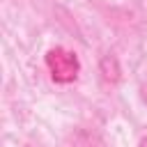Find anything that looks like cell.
<instances>
[{
  "label": "cell",
  "mask_w": 147,
  "mask_h": 147,
  "mask_svg": "<svg viewBox=\"0 0 147 147\" xmlns=\"http://www.w3.org/2000/svg\"><path fill=\"white\" fill-rule=\"evenodd\" d=\"M44 60H46V67H48L51 78L55 83H62V85L74 83L78 78V74H80V60H78V55L74 51L64 48V46L51 48Z\"/></svg>",
  "instance_id": "cell-1"
},
{
  "label": "cell",
  "mask_w": 147,
  "mask_h": 147,
  "mask_svg": "<svg viewBox=\"0 0 147 147\" xmlns=\"http://www.w3.org/2000/svg\"><path fill=\"white\" fill-rule=\"evenodd\" d=\"M99 74L103 78V83L108 85H117L122 80V64L117 60L115 53H103L99 60Z\"/></svg>",
  "instance_id": "cell-2"
},
{
  "label": "cell",
  "mask_w": 147,
  "mask_h": 147,
  "mask_svg": "<svg viewBox=\"0 0 147 147\" xmlns=\"http://www.w3.org/2000/svg\"><path fill=\"white\" fill-rule=\"evenodd\" d=\"M140 99L147 103V83H142V85H140Z\"/></svg>",
  "instance_id": "cell-3"
},
{
  "label": "cell",
  "mask_w": 147,
  "mask_h": 147,
  "mask_svg": "<svg viewBox=\"0 0 147 147\" xmlns=\"http://www.w3.org/2000/svg\"><path fill=\"white\" fill-rule=\"evenodd\" d=\"M138 147H147V136H145V138H140V142H138Z\"/></svg>",
  "instance_id": "cell-4"
}]
</instances>
